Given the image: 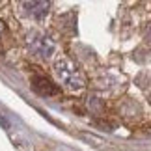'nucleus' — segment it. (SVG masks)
<instances>
[{
    "mask_svg": "<svg viewBox=\"0 0 151 151\" xmlns=\"http://www.w3.org/2000/svg\"><path fill=\"white\" fill-rule=\"evenodd\" d=\"M146 39H147V41L151 43V24H149V26L146 28Z\"/></svg>",
    "mask_w": 151,
    "mask_h": 151,
    "instance_id": "423d86ee",
    "label": "nucleus"
},
{
    "mask_svg": "<svg viewBox=\"0 0 151 151\" xmlns=\"http://www.w3.org/2000/svg\"><path fill=\"white\" fill-rule=\"evenodd\" d=\"M54 71L58 75V78L62 80V84L67 86L69 90L77 91L86 86V77L82 75V71L67 58H60V60L54 62Z\"/></svg>",
    "mask_w": 151,
    "mask_h": 151,
    "instance_id": "f257e3e1",
    "label": "nucleus"
},
{
    "mask_svg": "<svg viewBox=\"0 0 151 151\" xmlns=\"http://www.w3.org/2000/svg\"><path fill=\"white\" fill-rule=\"evenodd\" d=\"M22 8H26V11L34 17H43L45 13L49 11L50 4L49 2H43V0H37V2H24Z\"/></svg>",
    "mask_w": 151,
    "mask_h": 151,
    "instance_id": "20e7f679",
    "label": "nucleus"
},
{
    "mask_svg": "<svg viewBox=\"0 0 151 151\" xmlns=\"http://www.w3.org/2000/svg\"><path fill=\"white\" fill-rule=\"evenodd\" d=\"M2 34H4V22L0 21V37H2Z\"/></svg>",
    "mask_w": 151,
    "mask_h": 151,
    "instance_id": "0eeeda50",
    "label": "nucleus"
},
{
    "mask_svg": "<svg viewBox=\"0 0 151 151\" xmlns=\"http://www.w3.org/2000/svg\"><path fill=\"white\" fill-rule=\"evenodd\" d=\"M88 108H90L93 114H103L104 104H103L101 99H97V97H90V99H88Z\"/></svg>",
    "mask_w": 151,
    "mask_h": 151,
    "instance_id": "39448f33",
    "label": "nucleus"
},
{
    "mask_svg": "<svg viewBox=\"0 0 151 151\" xmlns=\"http://www.w3.org/2000/svg\"><path fill=\"white\" fill-rule=\"evenodd\" d=\"M26 41H28L30 49L36 52V54L43 56V58H47V56H50L52 52H54V43L50 41V37L49 36H43V34H39V32L28 34Z\"/></svg>",
    "mask_w": 151,
    "mask_h": 151,
    "instance_id": "f03ea898",
    "label": "nucleus"
},
{
    "mask_svg": "<svg viewBox=\"0 0 151 151\" xmlns=\"http://www.w3.org/2000/svg\"><path fill=\"white\" fill-rule=\"evenodd\" d=\"M32 88H34V91H37L39 95H45V97L60 95V88L49 77H36L32 80Z\"/></svg>",
    "mask_w": 151,
    "mask_h": 151,
    "instance_id": "7ed1b4c3",
    "label": "nucleus"
}]
</instances>
